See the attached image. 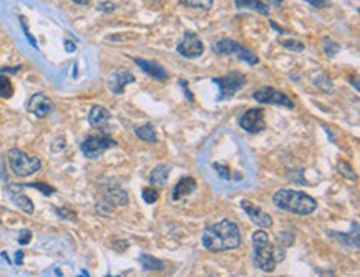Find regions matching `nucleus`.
<instances>
[{"instance_id":"f257e3e1","label":"nucleus","mask_w":360,"mask_h":277,"mask_svg":"<svg viewBox=\"0 0 360 277\" xmlns=\"http://www.w3.org/2000/svg\"><path fill=\"white\" fill-rule=\"evenodd\" d=\"M202 248L210 252H226L238 249L241 246V232L236 222L229 219H221L216 224H211L202 232Z\"/></svg>"},{"instance_id":"f03ea898","label":"nucleus","mask_w":360,"mask_h":277,"mask_svg":"<svg viewBox=\"0 0 360 277\" xmlns=\"http://www.w3.org/2000/svg\"><path fill=\"white\" fill-rule=\"evenodd\" d=\"M272 202L280 211H288L297 216H309L317 209V201L302 191L296 190H279L274 192Z\"/></svg>"},{"instance_id":"7ed1b4c3","label":"nucleus","mask_w":360,"mask_h":277,"mask_svg":"<svg viewBox=\"0 0 360 277\" xmlns=\"http://www.w3.org/2000/svg\"><path fill=\"white\" fill-rule=\"evenodd\" d=\"M252 246H254V266L264 272H272L278 264L276 259V250L274 246L270 244L268 232H264L262 229L256 231L252 234Z\"/></svg>"},{"instance_id":"20e7f679","label":"nucleus","mask_w":360,"mask_h":277,"mask_svg":"<svg viewBox=\"0 0 360 277\" xmlns=\"http://www.w3.org/2000/svg\"><path fill=\"white\" fill-rule=\"evenodd\" d=\"M212 52L216 55H234L238 60L246 62L248 65H258L259 64V56L252 54L248 46H244L242 44H239L236 40L231 38H221L212 42Z\"/></svg>"},{"instance_id":"39448f33","label":"nucleus","mask_w":360,"mask_h":277,"mask_svg":"<svg viewBox=\"0 0 360 277\" xmlns=\"http://www.w3.org/2000/svg\"><path fill=\"white\" fill-rule=\"evenodd\" d=\"M7 158L12 173L20 178L32 176L42 168V161L36 156H28L20 150H10Z\"/></svg>"},{"instance_id":"423d86ee","label":"nucleus","mask_w":360,"mask_h":277,"mask_svg":"<svg viewBox=\"0 0 360 277\" xmlns=\"http://www.w3.org/2000/svg\"><path fill=\"white\" fill-rule=\"evenodd\" d=\"M212 83H216L219 86L218 100L224 102V100H229L231 96H234L244 86V83H246V75H244V73H239V72H229L228 75H224V76L212 78Z\"/></svg>"},{"instance_id":"0eeeda50","label":"nucleus","mask_w":360,"mask_h":277,"mask_svg":"<svg viewBox=\"0 0 360 277\" xmlns=\"http://www.w3.org/2000/svg\"><path fill=\"white\" fill-rule=\"evenodd\" d=\"M116 146V141L105 134H95V136H88L82 143V153L90 160H96L105 153L106 150Z\"/></svg>"},{"instance_id":"6e6552de","label":"nucleus","mask_w":360,"mask_h":277,"mask_svg":"<svg viewBox=\"0 0 360 277\" xmlns=\"http://www.w3.org/2000/svg\"><path fill=\"white\" fill-rule=\"evenodd\" d=\"M252 98L260 104H279V106L294 108V103L286 93L276 90L272 86H262L252 93Z\"/></svg>"},{"instance_id":"1a4fd4ad","label":"nucleus","mask_w":360,"mask_h":277,"mask_svg":"<svg viewBox=\"0 0 360 277\" xmlns=\"http://www.w3.org/2000/svg\"><path fill=\"white\" fill-rule=\"evenodd\" d=\"M239 126L246 133H260L266 128L264 112L260 108H249L239 116Z\"/></svg>"},{"instance_id":"9d476101","label":"nucleus","mask_w":360,"mask_h":277,"mask_svg":"<svg viewBox=\"0 0 360 277\" xmlns=\"http://www.w3.org/2000/svg\"><path fill=\"white\" fill-rule=\"evenodd\" d=\"M176 50H178L180 55L186 56V58H198V56H201L202 52H204V45H202L201 38L196 34L186 32L180 40Z\"/></svg>"},{"instance_id":"9b49d317","label":"nucleus","mask_w":360,"mask_h":277,"mask_svg":"<svg viewBox=\"0 0 360 277\" xmlns=\"http://www.w3.org/2000/svg\"><path fill=\"white\" fill-rule=\"evenodd\" d=\"M27 110L28 113H32L36 118H45L54 112V103L44 93H35L28 98L27 102Z\"/></svg>"},{"instance_id":"f8f14e48","label":"nucleus","mask_w":360,"mask_h":277,"mask_svg":"<svg viewBox=\"0 0 360 277\" xmlns=\"http://www.w3.org/2000/svg\"><path fill=\"white\" fill-rule=\"evenodd\" d=\"M241 206H242L244 211L248 212L249 219H251L254 224H258L259 228H270L272 226V218H270V214L264 212L259 206H254L251 201H246V200L241 201Z\"/></svg>"},{"instance_id":"ddd939ff","label":"nucleus","mask_w":360,"mask_h":277,"mask_svg":"<svg viewBox=\"0 0 360 277\" xmlns=\"http://www.w3.org/2000/svg\"><path fill=\"white\" fill-rule=\"evenodd\" d=\"M134 75L132 72H128V70H116V72H113L112 73V76H110V80H108V86H110V90H112L114 95H122V93L124 92V88H126V85H130V83H134Z\"/></svg>"},{"instance_id":"4468645a","label":"nucleus","mask_w":360,"mask_h":277,"mask_svg":"<svg viewBox=\"0 0 360 277\" xmlns=\"http://www.w3.org/2000/svg\"><path fill=\"white\" fill-rule=\"evenodd\" d=\"M134 64L143 70V73H146V75L151 78H154V80H160V82L168 80V76H170L168 72H166L160 64H156V62L144 60V58H134Z\"/></svg>"},{"instance_id":"2eb2a0df","label":"nucleus","mask_w":360,"mask_h":277,"mask_svg":"<svg viewBox=\"0 0 360 277\" xmlns=\"http://www.w3.org/2000/svg\"><path fill=\"white\" fill-rule=\"evenodd\" d=\"M7 192H8V196H10V200H12V202L18 209H22V211L27 212V214H34L35 208H34L32 200H30L27 194H24L22 191H18V186H10L7 190Z\"/></svg>"},{"instance_id":"dca6fc26","label":"nucleus","mask_w":360,"mask_h":277,"mask_svg":"<svg viewBox=\"0 0 360 277\" xmlns=\"http://www.w3.org/2000/svg\"><path fill=\"white\" fill-rule=\"evenodd\" d=\"M194 190H196V180L191 176H186V178H182V180H180L178 182H176L171 198H173V201H180V200H182V198L190 196Z\"/></svg>"},{"instance_id":"f3484780","label":"nucleus","mask_w":360,"mask_h":277,"mask_svg":"<svg viewBox=\"0 0 360 277\" xmlns=\"http://www.w3.org/2000/svg\"><path fill=\"white\" fill-rule=\"evenodd\" d=\"M110 118H112L110 112L105 106H100V104L92 106L90 113H88V123H90L93 128H103L110 122Z\"/></svg>"},{"instance_id":"a211bd4d","label":"nucleus","mask_w":360,"mask_h":277,"mask_svg":"<svg viewBox=\"0 0 360 277\" xmlns=\"http://www.w3.org/2000/svg\"><path fill=\"white\" fill-rule=\"evenodd\" d=\"M170 173H171V166L170 164H160V166H156V168L150 173L148 181L153 186H164L166 182H168Z\"/></svg>"},{"instance_id":"6ab92c4d","label":"nucleus","mask_w":360,"mask_h":277,"mask_svg":"<svg viewBox=\"0 0 360 277\" xmlns=\"http://www.w3.org/2000/svg\"><path fill=\"white\" fill-rule=\"evenodd\" d=\"M234 4H236L238 8H249V10H254V12H259L262 15H269V12H270L269 5L260 2V0H234Z\"/></svg>"},{"instance_id":"aec40b11","label":"nucleus","mask_w":360,"mask_h":277,"mask_svg":"<svg viewBox=\"0 0 360 277\" xmlns=\"http://www.w3.org/2000/svg\"><path fill=\"white\" fill-rule=\"evenodd\" d=\"M133 132L140 140L146 141V143H156L158 141V136H156V132L151 123H146L143 126H134Z\"/></svg>"},{"instance_id":"412c9836","label":"nucleus","mask_w":360,"mask_h":277,"mask_svg":"<svg viewBox=\"0 0 360 277\" xmlns=\"http://www.w3.org/2000/svg\"><path fill=\"white\" fill-rule=\"evenodd\" d=\"M140 264L144 270H163L164 269V262L158 258H153L150 254H140Z\"/></svg>"},{"instance_id":"4be33fe9","label":"nucleus","mask_w":360,"mask_h":277,"mask_svg":"<svg viewBox=\"0 0 360 277\" xmlns=\"http://www.w3.org/2000/svg\"><path fill=\"white\" fill-rule=\"evenodd\" d=\"M312 83H314V86L319 88L320 92H326V93L334 92V82L328 78V75H326V73H322V72H319L314 78H312Z\"/></svg>"},{"instance_id":"5701e85b","label":"nucleus","mask_w":360,"mask_h":277,"mask_svg":"<svg viewBox=\"0 0 360 277\" xmlns=\"http://www.w3.org/2000/svg\"><path fill=\"white\" fill-rule=\"evenodd\" d=\"M14 95V85L10 82V78L5 75H0V98H12Z\"/></svg>"},{"instance_id":"b1692460","label":"nucleus","mask_w":360,"mask_h":277,"mask_svg":"<svg viewBox=\"0 0 360 277\" xmlns=\"http://www.w3.org/2000/svg\"><path fill=\"white\" fill-rule=\"evenodd\" d=\"M184 7L190 8H200V10H210L212 7V0H180Z\"/></svg>"},{"instance_id":"393cba45","label":"nucleus","mask_w":360,"mask_h":277,"mask_svg":"<svg viewBox=\"0 0 360 277\" xmlns=\"http://www.w3.org/2000/svg\"><path fill=\"white\" fill-rule=\"evenodd\" d=\"M337 171H338V174L344 176V178H346V180H348V181H356V180H357V174L354 173L352 166L348 164V163H346V161H338Z\"/></svg>"},{"instance_id":"a878e982","label":"nucleus","mask_w":360,"mask_h":277,"mask_svg":"<svg viewBox=\"0 0 360 277\" xmlns=\"http://www.w3.org/2000/svg\"><path fill=\"white\" fill-rule=\"evenodd\" d=\"M279 44L282 45L284 48H288L290 52H304V48H306L304 44L299 40H296V38H282V36H280Z\"/></svg>"},{"instance_id":"bb28decb","label":"nucleus","mask_w":360,"mask_h":277,"mask_svg":"<svg viewBox=\"0 0 360 277\" xmlns=\"http://www.w3.org/2000/svg\"><path fill=\"white\" fill-rule=\"evenodd\" d=\"M142 196H143V201L146 202V204H153V202L158 201V191L153 190V188H144V190L142 191Z\"/></svg>"},{"instance_id":"cd10ccee","label":"nucleus","mask_w":360,"mask_h":277,"mask_svg":"<svg viewBox=\"0 0 360 277\" xmlns=\"http://www.w3.org/2000/svg\"><path fill=\"white\" fill-rule=\"evenodd\" d=\"M338 50H340V45H338V44L332 42L330 38L324 40V52L328 56H336V54H338Z\"/></svg>"},{"instance_id":"c85d7f7f","label":"nucleus","mask_w":360,"mask_h":277,"mask_svg":"<svg viewBox=\"0 0 360 277\" xmlns=\"http://www.w3.org/2000/svg\"><path fill=\"white\" fill-rule=\"evenodd\" d=\"M55 212L58 214L62 219H68V221H76V214L73 212L68 206H64V208L55 209Z\"/></svg>"},{"instance_id":"c756f323","label":"nucleus","mask_w":360,"mask_h":277,"mask_svg":"<svg viewBox=\"0 0 360 277\" xmlns=\"http://www.w3.org/2000/svg\"><path fill=\"white\" fill-rule=\"evenodd\" d=\"M27 186L28 188H35V190H40L45 196H52L55 192L54 188L48 186V184H44V182H32V184H27Z\"/></svg>"},{"instance_id":"7c9ffc66","label":"nucleus","mask_w":360,"mask_h":277,"mask_svg":"<svg viewBox=\"0 0 360 277\" xmlns=\"http://www.w3.org/2000/svg\"><path fill=\"white\" fill-rule=\"evenodd\" d=\"M212 168H214V171L218 173V176L221 178V180H229V178H231V174H229V170H228V166H222V164H218V163H214L212 164Z\"/></svg>"},{"instance_id":"2f4dec72","label":"nucleus","mask_w":360,"mask_h":277,"mask_svg":"<svg viewBox=\"0 0 360 277\" xmlns=\"http://www.w3.org/2000/svg\"><path fill=\"white\" fill-rule=\"evenodd\" d=\"M20 24H22V28H24V34H25V36H27V40L30 42V44H32V46H35V48H38V46H36V40L32 36V34L28 32V28H27V24H25V18L24 17H20Z\"/></svg>"},{"instance_id":"473e14b6","label":"nucleus","mask_w":360,"mask_h":277,"mask_svg":"<svg viewBox=\"0 0 360 277\" xmlns=\"http://www.w3.org/2000/svg\"><path fill=\"white\" fill-rule=\"evenodd\" d=\"M114 8H116V5L112 2H103L98 5V10H100V12H113Z\"/></svg>"},{"instance_id":"72a5a7b5","label":"nucleus","mask_w":360,"mask_h":277,"mask_svg":"<svg viewBox=\"0 0 360 277\" xmlns=\"http://www.w3.org/2000/svg\"><path fill=\"white\" fill-rule=\"evenodd\" d=\"M30 239H32V232H30V231H22V232H20L18 242L22 244V246H25V244L30 242Z\"/></svg>"},{"instance_id":"f704fd0d","label":"nucleus","mask_w":360,"mask_h":277,"mask_svg":"<svg viewBox=\"0 0 360 277\" xmlns=\"http://www.w3.org/2000/svg\"><path fill=\"white\" fill-rule=\"evenodd\" d=\"M307 4H310L314 8H326L327 7V0H306Z\"/></svg>"},{"instance_id":"c9c22d12","label":"nucleus","mask_w":360,"mask_h":277,"mask_svg":"<svg viewBox=\"0 0 360 277\" xmlns=\"http://www.w3.org/2000/svg\"><path fill=\"white\" fill-rule=\"evenodd\" d=\"M180 85L182 86V90H184V93H186L188 102H191V103L194 102V96H192L191 93H190V90H188V82H186V80H181V82H180Z\"/></svg>"},{"instance_id":"e433bc0d","label":"nucleus","mask_w":360,"mask_h":277,"mask_svg":"<svg viewBox=\"0 0 360 277\" xmlns=\"http://www.w3.org/2000/svg\"><path fill=\"white\" fill-rule=\"evenodd\" d=\"M65 50H66V52H70V54H72V52H75V50H76V45L73 44V42H70V40H65Z\"/></svg>"},{"instance_id":"4c0bfd02","label":"nucleus","mask_w":360,"mask_h":277,"mask_svg":"<svg viewBox=\"0 0 360 277\" xmlns=\"http://www.w3.org/2000/svg\"><path fill=\"white\" fill-rule=\"evenodd\" d=\"M15 258H17V259H15V262H17L18 266L22 264V258H24V252H22V250H17V254H15Z\"/></svg>"},{"instance_id":"58836bf2","label":"nucleus","mask_w":360,"mask_h":277,"mask_svg":"<svg viewBox=\"0 0 360 277\" xmlns=\"http://www.w3.org/2000/svg\"><path fill=\"white\" fill-rule=\"evenodd\" d=\"M269 4H272L274 7H280V5H282V0H268Z\"/></svg>"},{"instance_id":"ea45409f","label":"nucleus","mask_w":360,"mask_h":277,"mask_svg":"<svg viewBox=\"0 0 360 277\" xmlns=\"http://www.w3.org/2000/svg\"><path fill=\"white\" fill-rule=\"evenodd\" d=\"M72 2H75L78 5H88L90 4V0H72Z\"/></svg>"},{"instance_id":"a19ab883","label":"nucleus","mask_w":360,"mask_h":277,"mask_svg":"<svg viewBox=\"0 0 360 277\" xmlns=\"http://www.w3.org/2000/svg\"><path fill=\"white\" fill-rule=\"evenodd\" d=\"M82 277H90V276H88L86 270H82Z\"/></svg>"},{"instance_id":"79ce46f5","label":"nucleus","mask_w":360,"mask_h":277,"mask_svg":"<svg viewBox=\"0 0 360 277\" xmlns=\"http://www.w3.org/2000/svg\"><path fill=\"white\" fill-rule=\"evenodd\" d=\"M206 277H214V276H206Z\"/></svg>"},{"instance_id":"37998d69","label":"nucleus","mask_w":360,"mask_h":277,"mask_svg":"<svg viewBox=\"0 0 360 277\" xmlns=\"http://www.w3.org/2000/svg\"><path fill=\"white\" fill-rule=\"evenodd\" d=\"M106 277H112V276H106Z\"/></svg>"}]
</instances>
